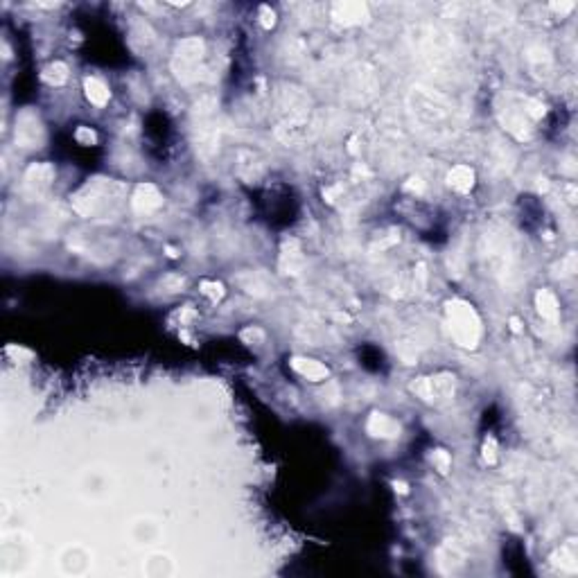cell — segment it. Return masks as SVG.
Returning <instances> with one entry per match:
<instances>
[{
    "instance_id": "cell-33",
    "label": "cell",
    "mask_w": 578,
    "mask_h": 578,
    "mask_svg": "<svg viewBox=\"0 0 578 578\" xmlns=\"http://www.w3.org/2000/svg\"><path fill=\"white\" fill-rule=\"evenodd\" d=\"M319 396H321L323 405H326V407L337 405L339 398H341V393H339V384H337V382H328V380H326V389H323Z\"/></svg>"
},
{
    "instance_id": "cell-25",
    "label": "cell",
    "mask_w": 578,
    "mask_h": 578,
    "mask_svg": "<svg viewBox=\"0 0 578 578\" xmlns=\"http://www.w3.org/2000/svg\"><path fill=\"white\" fill-rule=\"evenodd\" d=\"M551 561H554V565L558 567V570L565 572V574H576V570H578V565H576V554H574V547H572V544L561 547V549H558V551L554 554Z\"/></svg>"
},
{
    "instance_id": "cell-39",
    "label": "cell",
    "mask_w": 578,
    "mask_h": 578,
    "mask_svg": "<svg viewBox=\"0 0 578 578\" xmlns=\"http://www.w3.org/2000/svg\"><path fill=\"white\" fill-rule=\"evenodd\" d=\"M551 9L556 14H561V16H565V14H570V12H574L576 9V3L574 0H561V3H551L549 5Z\"/></svg>"
},
{
    "instance_id": "cell-41",
    "label": "cell",
    "mask_w": 578,
    "mask_h": 578,
    "mask_svg": "<svg viewBox=\"0 0 578 578\" xmlns=\"http://www.w3.org/2000/svg\"><path fill=\"white\" fill-rule=\"evenodd\" d=\"M511 328H513V332H520L522 330V323H520V319H511Z\"/></svg>"
},
{
    "instance_id": "cell-32",
    "label": "cell",
    "mask_w": 578,
    "mask_h": 578,
    "mask_svg": "<svg viewBox=\"0 0 578 578\" xmlns=\"http://www.w3.org/2000/svg\"><path fill=\"white\" fill-rule=\"evenodd\" d=\"M240 339L244 341V344H251V346H260L264 344V339H267V335H264V330L258 328V326H251L247 330H242L240 332Z\"/></svg>"
},
{
    "instance_id": "cell-34",
    "label": "cell",
    "mask_w": 578,
    "mask_h": 578,
    "mask_svg": "<svg viewBox=\"0 0 578 578\" xmlns=\"http://www.w3.org/2000/svg\"><path fill=\"white\" fill-rule=\"evenodd\" d=\"M161 287L165 294H176V291H181L185 287V280L181 276H174V273H170V276H165L161 280Z\"/></svg>"
},
{
    "instance_id": "cell-20",
    "label": "cell",
    "mask_w": 578,
    "mask_h": 578,
    "mask_svg": "<svg viewBox=\"0 0 578 578\" xmlns=\"http://www.w3.org/2000/svg\"><path fill=\"white\" fill-rule=\"evenodd\" d=\"M447 185L456 192H470L475 188V170L470 165H454L452 170L447 172Z\"/></svg>"
},
{
    "instance_id": "cell-21",
    "label": "cell",
    "mask_w": 578,
    "mask_h": 578,
    "mask_svg": "<svg viewBox=\"0 0 578 578\" xmlns=\"http://www.w3.org/2000/svg\"><path fill=\"white\" fill-rule=\"evenodd\" d=\"M84 93H86V100L91 104H95V106H106L111 100L109 86H106L100 77H86L84 80Z\"/></svg>"
},
{
    "instance_id": "cell-9",
    "label": "cell",
    "mask_w": 578,
    "mask_h": 578,
    "mask_svg": "<svg viewBox=\"0 0 578 578\" xmlns=\"http://www.w3.org/2000/svg\"><path fill=\"white\" fill-rule=\"evenodd\" d=\"M57 176V170L52 163H34L29 165L25 176H23V190L29 197H43V194L52 188V181Z\"/></svg>"
},
{
    "instance_id": "cell-37",
    "label": "cell",
    "mask_w": 578,
    "mask_h": 578,
    "mask_svg": "<svg viewBox=\"0 0 578 578\" xmlns=\"http://www.w3.org/2000/svg\"><path fill=\"white\" fill-rule=\"evenodd\" d=\"M561 276H572L576 273V253H567V258L561 262Z\"/></svg>"
},
{
    "instance_id": "cell-7",
    "label": "cell",
    "mask_w": 578,
    "mask_h": 578,
    "mask_svg": "<svg viewBox=\"0 0 578 578\" xmlns=\"http://www.w3.org/2000/svg\"><path fill=\"white\" fill-rule=\"evenodd\" d=\"M43 122L34 109H23L16 115V127H14V140L23 150H32L43 143Z\"/></svg>"
},
{
    "instance_id": "cell-40",
    "label": "cell",
    "mask_w": 578,
    "mask_h": 578,
    "mask_svg": "<svg viewBox=\"0 0 578 578\" xmlns=\"http://www.w3.org/2000/svg\"><path fill=\"white\" fill-rule=\"evenodd\" d=\"M405 188H407V190H416V192H420V190H423V181H420V179H411V181L405 185Z\"/></svg>"
},
{
    "instance_id": "cell-29",
    "label": "cell",
    "mask_w": 578,
    "mask_h": 578,
    "mask_svg": "<svg viewBox=\"0 0 578 578\" xmlns=\"http://www.w3.org/2000/svg\"><path fill=\"white\" fill-rule=\"evenodd\" d=\"M447 267H449V273H452L454 278H461L463 271H465V256L461 251L452 249L449 251V258H447Z\"/></svg>"
},
{
    "instance_id": "cell-42",
    "label": "cell",
    "mask_w": 578,
    "mask_h": 578,
    "mask_svg": "<svg viewBox=\"0 0 578 578\" xmlns=\"http://www.w3.org/2000/svg\"><path fill=\"white\" fill-rule=\"evenodd\" d=\"M393 486H396V491H400V493H407V486H405V484H398V482H396Z\"/></svg>"
},
{
    "instance_id": "cell-6",
    "label": "cell",
    "mask_w": 578,
    "mask_h": 578,
    "mask_svg": "<svg viewBox=\"0 0 578 578\" xmlns=\"http://www.w3.org/2000/svg\"><path fill=\"white\" fill-rule=\"evenodd\" d=\"M409 391L427 405H445L454 398L456 377L452 373H438L432 377H418L409 384Z\"/></svg>"
},
{
    "instance_id": "cell-16",
    "label": "cell",
    "mask_w": 578,
    "mask_h": 578,
    "mask_svg": "<svg viewBox=\"0 0 578 578\" xmlns=\"http://www.w3.org/2000/svg\"><path fill=\"white\" fill-rule=\"evenodd\" d=\"M291 368L296 370L301 377L305 380H312V382H326L330 377V368L326 364H321L319 359H312V357H291L289 359Z\"/></svg>"
},
{
    "instance_id": "cell-1",
    "label": "cell",
    "mask_w": 578,
    "mask_h": 578,
    "mask_svg": "<svg viewBox=\"0 0 578 578\" xmlns=\"http://www.w3.org/2000/svg\"><path fill=\"white\" fill-rule=\"evenodd\" d=\"M122 183L111 179H88L80 190L71 197L73 210L80 217H109L122 203Z\"/></svg>"
},
{
    "instance_id": "cell-18",
    "label": "cell",
    "mask_w": 578,
    "mask_h": 578,
    "mask_svg": "<svg viewBox=\"0 0 578 578\" xmlns=\"http://www.w3.org/2000/svg\"><path fill=\"white\" fill-rule=\"evenodd\" d=\"M535 308L544 321L558 323V319H561V303H558V296L551 289H540L535 294Z\"/></svg>"
},
{
    "instance_id": "cell-8",
    "label": "cell",
    "mask_w": 578,
    "mask_h": 578,
    "mask_svg": "<svg viewBox=\"0 0 578 578\" xmlns=\"http://www.w3.org/2000/svg\"><path fill=\"white\" fill-rule=\"evenodd\" d=\"M517 104L513 100H506L504 106H499V120H502L504 129L511 131L517 140H528L533 136V120L524 113L520 97H515Z\"/></svg>"
},
{
    "instance_id": "cell-3",
    "label": "cell",
    "mask_w": 578,
    "mask_h": 578,
    "mask_svg": "<svg viewBox=\"0 0 578 578\" xmlns=\"http://www.w3.org/2000/svg\"><path fill=\"white\" fill-rule=\"evenodd\" d=\"M445 317H447V328L454 344L465 350H475L479 346V341H482V332H484L477 310L461 298H452L445 303Z\"/></svg>"
},
{
    "instance_id": "cell-17",
    "label": "cell",
    "mask_w": 578,
    "mask_h": 578,
    "mask_svg": "<svg viewBox=\"0 0 578 578\" xmlns=\"http://www.w3.org/2000/svg\"><path fill=\"white\" fill-rule=\"evenodd\" d=\"M131 537L136 544H154L161 537V524L152 517H138L131 524Z\"/></svg>"
},
{
    "instance_id": "cell-19",
    "label": "cell",
    "mask_w": 578,
    "mask_h": 578,
    "mask_svg": "<svg viewBox=\"0 0 578 578\" xmlns=\"http://www.w3.org/2000/svg\"><path fill=\"white\" fill-rule=\"evenodd\" d=\"M143 572H145V576H150V578H168V576H172L176 572V567H174V561H172L170 556L152 554L145 561Z\"/></svg>"
},
{
    "instance_id": "cell-13",
    "label": "cell",
    "mask_w": 578,
    "mask_h": 578,
    "mask_svg": "<svg viewBox=\"0 0 578 578\" xmlns=\"http://www.w3.org/2000/svg\"><path fill=\"white\" fill-rule=\"evenodd\" d=\"M278 267L285 276H298V273H303V269H305V256H303L298 240H294V238L282 240Z\"/></svg>"
},
{
    "instance_id": "cell-27",
    "label": "cell",
    "mask_w": 578,
    "mask_h": 578,
    "mask_svg": "<svg viewBox=\"0 0 578 578\" xmlns=\"http://www.w3.org/2000/svg\"><path fill=\"white\" fill-rule=\"evenodd\" d=\"M520 102H522V109L524 113L531 117L533 122L537 120H542L544 113H547V106L540 102V100H533V97H520Z\"/></svg>"
},
{
    "instance_id": "cell-11",
    "label": "cell",
    "mask_w": 578,
    "mask_h": 578,
    "mask_svg": "<svg viewBox=\"0 0 578 578\" xmlns=\"http://www.w3.org/2000/svg\"><path fill=\"white\" fill-rule=\"evenodd\" d=\"M91 563H93V554L86 549L82 544H71L66 547L59 556V567H62V572L68 574V576H82L91 570Z\"/></svg>"
},
{
    "instance_id": "cell-30",
    "label": "cell",
    "mask_w": 578,
    "mask_h": 578,
    "mask_svg": "<svg viewBox=\"0 0 578 578\" xmlns=\"http://www.w3.org/2000/svg\"><path fill=\"white\" fill-rule=\"evenodd\" d=\"M432 463H434V468L438 470L440 475H447L449 472V468H452V456H449V452L447 449H434L432 452Z\"/></svg>"
},
{
    "instance_id": "cell-35",
    "label": "cell",
    "mask_w": 578,
    "mask_h": 578,
    "mask_svg": "<svg viewBox=\"0 0 578 578\" xmlns=\"http://www.w3.org/2000/svg\"><path fill=\"white\" fill-rule=\"evenodd\" d=\"M75 140L80 143V145L91 147V145H97V133L91 129V127H77V131H75Z\"/></svg>"
},
{
    "instance_id": "cell-28",
    "label": "cell",
    "mask_w": 578,
    "mask_h": 578,
    "mask_svg": "<svg viewBox=\"0 0 578 578\" xmlns=\"http://www.w3.org/2000/svg\"><path fill=\"white\" fill-rule=\"evenodd\" d=\"M199 291L203 294V296H208L212 303L222 301V298H224V294H226V289H224V285H222V282H217V280H201Z\"/></svg>"
},
{
    "instance_id": "cell-12",
    "label": "cell",
    "mask_w": 578,
    "mask_h": 578,
    "mask_svg": "<svg viewBox=\"0 0 578 578\" xmlns=\"http://www.w3.org/2000/svg\"><path fill=\"white\" fill-rule=\"evenodd\" d=\"M163 205V192L154 183H140L136 185L131 194V208L136 215H152Z\"/></svg>"
},
{
    "instance_id": "cell-14",
    "label": "cell",
    "mask_w": 578,
    "mask_h": 578,
    "mask_svg": "<svg viewBox=\"0 0 578 578\" xmlns=\"http://www.w3.org/2000/svg\"><path fill=\"white\" fill-rule=\"evenodd\" d=\"M235 280H238V285H240L244 291L251 294V296H258V298L269 296L271 289H273L271 278H269L262 269H256V271H253V269H251V271H242Z\"/></svg>"
},
{
    "instance_id": "cell-38",
    "label": "cell",
    "mask_w": 578,
    "mask_h": 578,
    "mask_svg": "<svg viewBox=\"0 0 578 578\" xmlns=\"http://www.w3.org/2000/svg\"><path fill=\"white\" fill-rule=\"evenodd\" d=\"M176 317H179L181 326H190V323L197 319V310H194L192 305H185V308L179 310V315H176Z\"/></svg>"
},
{
    "instance_id": "cell-4",
    "label": "cell",
    "mask_w": 578,
    "mask_h": 578,
    "mask_svg": "<svg viewBox=\"0 0 578 578\" xmlns=\"http://www.w3.org/2000/svg\"><path fill=\"white\" fill-rule=\"evenodd\" d=\"M205 55V43L199 36H185L174 48L172 57V73L181 84H192L199 80L201 62Z\"/></svg>"
},
{
    "instance_id": "cell-26",
    "label": "cell",
    "mask_w": 578,
    "mask_h": 578,
    "mask_svg": "<svg viewBox=\"0 0 578 578\" xmlns=\"http://www.w3.org/2000/svg\"><path fill=\"white\" fill-rule=\"evenodd\" d=\"M131 48H138V41H143V50H147L152 43H154V32H152V27L138 21V23H133L131 25Z\"/></svg>"
},
{
    "instance_id": "cell-2",
    "label": "cell",
    "mask_w": 578,
    "mask_h": 578,
    "mask_svg": "<svg viewBox=\"0 0 578 578\" xmlns=\"http://www.w3.org/2000/svg\"><path fill=\"white\" fill-rule=\"evenodd\" d=\"M217 109L219 104L215 95H203L192 106V143L197 156L203 161H210L222 143Z\"/></svg>"
},
{
    "instance_id": "cell-15",
    "label": "cell",
    "mask_w": 578,
    "mask_h": 578,
    "mask_svg": "<svg viewBox=\"0 0 578 578\" xmlns=\"http://www.w3.org/2000/svg\"><path fill=\"white\" fill-rule=\"evenodd\" d=\"M366 432L373 438L389 440V438H398L400 434H403V427H400V423L396 418L375 411V414H370L368 420H366Z\"/></svg>"
},
{
    "instance_id": "cell-10",
    "label": "cell",
    "mask_w": 578,
    "mask_h": 578,
    "mask_svg": "<svg viewBox=\"0 0 578 578\" xmlns=\"http://www.w3.org/2000/svg\"><path fill=\"white\" fill-rule=\"evenodd\" d=\"M330 16L335 18V23L350 27V25H361L368 23L370 12L366 3H355V0H339L330 7Z\"/></svg>"
},
{
    "instance_id": "cell-5",
    "label": "cell",
    "mask_w": 578,
    "mask_h": 578,
    "mask_svg": "<svg viewBox=\"0 0 578 578\" xmlns=\"http://www.w3.org/2000/svg\"><path fill=\"white\" fill-rule=\"evenodd\" d=\"M482 256L491 269L493 276L502 278L506 282V276L513 271V251L508 238L504 233H486L482 244Z\"/></svg>"
},
{
    "instance_id": "cell-22",
    "label": "cell",
    "mask_w": 578,
    "mask_h": 578,
    "mask_svg": "<svg viewBox=\"0 0 578 578\" xmlns=\"http://www.w3.org/2000/svg\"><path fill=\"white\" fill-rule=\"evenodd\" d=\"M526 59H528V64L533 66V71H535L537 77L551 73V55H549V50H547L544 45H540V43L528 45Z\"/></svg>"
},
{
    "instance_id": "cell-36",
    "label": "cell",
    "mask_w": 578,
    "mask_h": 578,
    "mask_svg": "<svg viewBox=\"0 0 578 578\" xmlns=\"http://www.w3.org/2000/svg\"><path fill=\"white\" fill-rule=\"evenodd\" d=\"M258 16H260V25L264 29H271L273 25H276V12H273L269 5H260Z\"/></svg>"
},
{
    "instance_id": "cell-23",
    "label": "cell",
    "mask_w": 578,
    "mask_h": 578,
    "mask_svg": "<svg viewBox=\"0 0 578 578\" xmlns=\"http://www.w3.org/2000/svg\"><path fill=\"white\" fill-rule=\"evenodd\" d=\"M461 563H463L461 549H458V547L452 540H447V544L438 551V567H440V572H447V574L454 572Z\"/></svg>"
},
{
    "instance_id": "cell-24",
    "label": "cell",
    "mask_w": 578,
    "mask_h": 578,
    "mask_svg": "<svg viewBox=\"0 0 578 578\" xmlns=\"http://www.w3.org/2000/svg\"><path fill=\"white\" fill-rule=\"evenodd\" d=\"M68 75H71V71H68V66L64 62H52L43 68L41 80L50 86H64L68 82Z\"/></svg>"
},
{
    "instance_id": "cell-31",
    "label": "cell",
    "mask_w": 578,
    "mask_h": 578,
    "mask_svg": "<svg viewBox=\"0 0 578 578\" xmlns=\"http://www.w3.org/2000/svg\"><path fill=\"white\" fill-rule=\"evenodd\" d=\"M482 456H484V461H486L488 465H495V463H497V458H499V445H497L495 436H486L484 447H482Z\"/></svg>"
}]
</instances>
